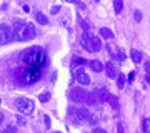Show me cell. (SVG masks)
Returning a JSON list of instances; mask_svg holds the SVG:
<instances>
[{"label":"cell","instance_id":"cell-1","mask_svg":"<svg viewBox=\"0 0 150 133\" xmlns=\"http://www.w3.org/2000/svg\"><path fill=\"white\" fill-rule=\"evenodd\" d=\"M20 62L23 65H32V67H38V68H45V65L48 63V58L43 48L30 47L27 50L20 52Z\"/></svg>","mask_w":150,"mask_h":133},{"label":"cell","instance_id":"cell-2","mask_svg":"<svg viewBox=\"0 0 150 133\" xmlns=\"http://www.w3.org/2000/svg\"><path fill=\"white\" fill-rule=\"evenodd\" d=\"M12 33H13V38L18 40V42H27V40H32L35 37V27L32 23H27V22H15L13 23V28H12Z\"/></svg>","mask_w":150,"mask_h":133},{"label":"cell","instance_id":"cell-3","mask_svg":"<svg viewBox=\"0 0 150 133\" xmlns=\"http://www.w3.org/2000/svg\"><path fill=\"white\" fill-rule=\"evenodd\" d=\"M43 73V68H38V67H32V65H23L18 70V78L23 80V83H33L40 80Z\"/></svg>","mask_w":150,"mask_h":133},{"label":"cell","instance_id":"cell-4","mask_svg":"<svg viewBox=\"0 0 150 133\" xmlns=\"http://www.w3.org/2000/svg\"><path fill=\"white\" fill-rule=\"evenodd\" d=\"M80 45L85 48L87 52H98V50L102 48V42H100V38L95 37V35H92V33H88V32H85L83 35H82Z\"/></svg>","mask_w":150,"mask_h":133},{"label":"cell","instance_id":"cell-5","mask_svg":"<svg viewBox=\"0 0 150 133\" xmlns=\"http://www.w3.org/2000/svg\"><path fill=\"white\" fill-rule=\"evenodd\" d=\"M69 117L74 123H85L90 120V113H88L85 106H70Z\"/></svg>","mask_w":150,"mask_h":133},{"label":"cell","instance_id":"cell-6","mask_svg":"<svg viewBox=\"0 0 150 133\" xmlns=\"http://www.w3.org/2000/svg\"><path fill=\"white\" fill-rule=\"evenodd\" d=\"M15 106L17 110L22 113H27V115H30V113L33 112V101L28 100V98H17L15 100Z\"/></svg>","mask_w":150,"mask_h":133},{"label":"cell","instance_id":"cell-7","mask_svg":"<svg viewBox=\"0 0 150 133\" xmlns=\"http://www.w3.org/2000/svg\"><path fill=\"white\" fill-rule=\"evenodd\" d=\"M12 38H13L12 27L5 25V23H0V43H2V45H7Z\"/></svg>","mask_w":150,"mask_h":133},{"label":"cell","instance_id":"cell-8","mask_svg":"<svg viewBox=\"0 0 150 133\" xmlns=\"http://www.w3.org/2000/svg\"><path fill=\"white\" fill-rule=\"evenodd\" d=\"M85 93L87 91H83L80 87H74V88H70V91H69V98L72 101H83Z\"/></svg>","mask_w":150,"mask_h":133},{"label":"cell","instance_id":"cell-9","mask_svg":"<svg viewBox=\"0 0 150 133\" xmlns=\"http://www.w3.org/2000/svg\"><path fill=\"white\" fill-rule=\"evenodd\" d=\"M74 78L80 83V85L87 87V85H90V77L83 72V70H75L74 72Z\"/></svg>","mask_w":150,"mask_h":133},{"label":"cell","instance_id":"cell-10","mask_svg":"<svg viewBox=\"0 0 150 133\" xmlns=\"http://www.w3.org/2000/svg\"><path fill=\"white\" fill-rule=\"evenodd\" d=\"M105 72H107V77L108 78H117V75H118V70L117 67H115V63L113 62H108L107 65H105Z\"/></svg>","mask_w":150,"mask_h":133},{"label":"cell","instance_id":"cell-11","mask_svg":"<svg viewBox=\"0 0 150 133\" xmlns=\"http://www.w3.org/2000/svg\"><path fill=\"white\" fill-rule=\"evenodd\" d=\"M103 101H107V103H110V106H113V108H115V110H118V100H117V96H113L112 93H105V98H103Z\"/></svg>","mask_w":150,"mask_h":133},{"label":"cell","instance_id":"cell-12","mask_svg":"<svg viewBox=\"0 0 150 133\" xmlns=\"http://www.w3.org/2000/svg\"><path fill=\"white\" fill-rule=\"evenodd\" d=\"M130 58H132V62H134V63H140V62L144 60V57H142V52H139V50L132 48V50H130Z\"/></svg>","mask_w":150,"mask_h":133},{"label":"cell","instance_id":"cell-13","mask_svg":"<svg viewBox=\"0 0 150 133\" xmlns=\"http://www.w3.org/2000/svg\"><path fill=\"white\" fill-rule=\"evenodd\" d=\"M88 65H90V68L93 70V72H97V73L103 72V65H102V62H98V60H90Z\"/></svg>","mask_w":150,"mask_h":133},{"label":"cell","instance_id":"cell-14","mask_svg":"<svg viewBox=\"0 0 150 133\" xmlns=\"http://www.w3.org/2000/svg\"><path fill=\"white\" fill-rule=\"evenodd\" d=\"M100 37L112 40V38H113V32L110 30V28H100Z\"/></svg>","mask_w":150,"mask_h":133},{"label":"cell","instance_id":"cell-15","mask_svg":"<svg viewBox=\"0 0 150 133\" xmlns=\"http://www.w3.org/2000/svg\"><path fill=\"white\" fill-rule=\"evenodd\" d=\"M85 63V60L83 58H79V57H74V60H72V70H79V65H83Z\"/></svg>","mask_w":150,"mask_h":133},{"label":"cell","instance_id":"cell-16","mask_svg":"<svg viewBox=\"0 0 150 133\" xmlns=\"http://www.w3.org/2000/svg\"><path fill=\"white\" fill-rule=\"evenodd\" d=\"M83 101H85V103H88V105H92V103H97L95 93H93V91H92V93H85V98H83Z\"/></svg>","mask_w":150,"mask_h":133},{"label":"cell","instance_id":"cell-17","mask_svg":"<svg viewBox=\"0 0 150 133\" xmlns=\"http://www.w3.org/2000/svg\"><path fill=\"white\" fill-rule=\"evenodd\" d=\"M113 10L115 13H120L123 10V0H113Z\"/></svg>","mask_w":150,"mask_h":133},{"label":"cell","instance_id":"cell-18","mask_svg":"<svg viewBox=\"0 0 150 133\" xmlns=\"http://www.w3.org/2000/svg\"><path fill=\"white\" fill-rule=\"evenodd\" d=\"M35 18H37V22H38V23H42V25H47V23H48V18L43 15V13H40V12L35 15Z\"/></svg>","mask_w":150,"mask_h":133},{"label":"cell","instance_id":"cell-19","mask_svg":"<svg viewBox=\"0 0 150 133\" xmlns=\"http://www.w3.org/2000/svg\"><path fill=\"white\" fill-rule=\"evenodd\" d=\"M117 87L118 88H123V87H125V77H123L122 73L117 75Z\"/></svg>","mask_w":150,"mask_h":133},{"label":"cell","instance_id":"cell-20","mask_svg":"<svg viewBox=\"0 0 150 133\" xmlns=\"http://www.w3.org/2000/svg\"><path fill=\"white\" fill-rule=\"evenodd\" d=\"M113 57H115L118 62H123V60H125V53H123L122 50H117V52L113 53Z\"/></svg>","mask_w":150,"mask_h":133},{"label":"cell","instance_id":"cell-21","mask_svg":"<svg viewBox=\"0 0 150 133\" xmlns=\"http://www.w3.org/2000/svg\"><path fill=\"white\" fill-rule=\"evenodd\" d=\"M48 100H50V91H43L42 95H40V101L42 103H47Z\"/></svg>","mask_w":150,"mask_h":133},{"label":"cell","instance_id":"cell-22","mask_svg":"<svg viewBox=\"0 0 150 133\" xmlns=\"http://www.w3.org/2000/svg\"><path fill=\"white\" fill-rule=\"evenodd\" d=\"M144 133H150V118L144 120Z\"/></svg>","mask_w":150,"mask_h":133},{"label":"cell","instance_id":"cell-23","mask_svg":"<svg viewBox=\"0 0 150 133\" xmlns=\"http://www.w3.org/2000/svg\"><path fill=\"white\" fill-rule=\"evenodd\" d=\"M79 23H80V25H82V28H83L85 32H87V30H88V28H90V25H88V23H87L85 20H82V18H79Z\"/></svg>","mask_w":150,"mask_h":133},{"label":"cell","instance_id":"cell-24","mask_svg":"<svg viewBox=\"0 0 150 133\" xmlns=\"http://www.w3.org/2000/svg\"><path fill=\"white\" fill-rule=\"evenodd\" d=\"M17 123H18V125H25V123H27V120H25L23 117H17Z\"/></svg>","mask_w":150,"mask_h":133},{"label":"cell","instance_id":"cell-25","mask_svg":"<svg viewBox=\"0 0 150 133\" xmlns=\"http://www.w3.org/2000/svg\"><path fill=\"white\" fill-rule=\"evenodd\" d=\"M135 20H137V22L142 20V12H140V10H135Z\"/></svg>","mask_w":150,"mask_h":133},{"label":"cell","instance_id":"cell-26","mask_svg":"<svg viewBox=\"0 0 150 133\" xmlns=\"http://www.w3.org/2000/svg\"><path fill=\"white\" fill-rule=\"evenodd\" d=\"M43 122H45V127L50 128V118H48V115H45V117H43Z\"/></svg>","mask_w":150,"mask_h":133},{"label":"cell","instance_id":"cell-27","mask_svg":"<svg viewBox=\"0 0 150 133\" xmlns=\"http://www.w3.org/2000/svg\"><path fill=\"white\" fill-rule=\"evenodd\" d=\"M145 72H147V73H150V60H147V62H145Z\"/></svg>","mask_w":150,"mask_h":133},{"label":"cell","instance_id":"cell-28","mask_svg":"<svg viewBox=\"0 0 150 133\" xmlns=\"http://www.w3.org/2000/svg\"><path fill=\"white\" fill-rule=\"evenodd\" d=\"M7 130L10 133H17V127H13V125H10V127H7Z\"/></svg>","mask_w":150,"mask_h":133},{"label":"cell","instance_id":"cell-29","mask_svg":"<svg viewBox=\"0 0 150 133\" xmlns=\"http://www.w3.org/2000/svg\"><path fill=\"white\" fill-rule=\"evenodd\" d=\"M117 130H118V133H125V130H123V125H122V123H118V125H117Z\"/></svg>","mask_w":150,"mask_h":133},{"label":"cell","instance_id":"cell-30","mask_svg":"<svg viewBox=\"0 0 150 133\" xmlns=\"http://www.w3.org/2000/svg\"><path fill=\"white\" fill-rule=\"evenodd\" d=\"M57 12H60V5H55V7H52V13H57Z\"/></svg>","mask_w":150,"mask_h":133},{"label":"cell","instance_id":"cell-31","mask_svg":"<svg viewBox=\"0 0 150 133\" xmlns=\"http://www.w3.org/2000/svg\"><path fill=\"white\" fill-rule=\"evenodd\" d=\"M93 133H107V132H105V130H102V128H95V130H93Z\"/></svg>","mask_w":150,"mask_h":133},{"label":"cell","instance_id":"cell-32","mask_svg":"<svg viewBox=\"0 0 150 133\" xmlns=\"http://www.w3.org/2000/svg\"><path fill=\"white\" fill-rule=\"evenodd\" d=\"M147 83L150 85V75H147Z\"/></svg>","mask_w":150,"mask_h":133},{"label":"cell","instance_id":"cell-33","mask_svg":"<svg viewBox=\"0 0 150 133\" xmlns=\"http://www.w3.org/2000/svg\"><path fill=\"white\" fill-rule=\"evenodd\" d=\"M0 133H10V132H8V130H7V128H5V130H2V132H0Z\"/></svg>","mask_w":150,"mask_h":133},{"label":"cell","instance_id":"cell-34","mask_svg":"<svg viewBox=\"0 0 150 133\" xmlns=\"http://www.w3.org/2000/svg\"><path fill=\"white\" fill-rule=\"evenodd\" d=\"M4 122V115H2V113H0V123Z\"/></svg>","mask_w":150,"mask_h":133},{"label":"cell","instance_id":"cell-35","mask_svg":"<svg viewBox=\"0 0 150 133\" xmlns=\"http://www.w3.org/2000/svg\"><path fill=\"white\" fill-rule=\"evenodd\" d=\"M67 2H74V0H67Z\"/></svg>","mask_w":150,"mask_h":133},{"label":"cell","instance_id":"cell-36","mask_svg":"<svg viewBox=\"0 0 150 133\" xmlns=\"http://www.w3.org/2000/svg\"><path fill=\"white\" fill-rule=\"evenodd\" d=\"M97 2H98V0H97Z\"/></svg>","mask_w":150,"mask_h":133}]
</instances>
